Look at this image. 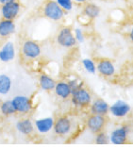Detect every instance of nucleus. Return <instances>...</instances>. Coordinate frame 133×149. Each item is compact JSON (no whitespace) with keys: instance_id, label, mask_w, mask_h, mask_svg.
<instances>
[{"instance_id":"nucleus-1","label":"nucleus","mask_w":133,"mask_h":149,"mask_svg":"<svg viewBox=\"0 0 133 149\" xmlns=\"http://www.w3.org/2000/svg\"><path fill=\"white\" fill-rule=\"evenodd\" d=\"M44 17L53 22H60L63 20L66 13L60 7L56 0H46L42 8Z\"/></svg>"},{"instance_id":"nucleus-2","label":"nucleus","mask_w":133,"mask_h":149,"mask_svg":"<svg viewBox=\"0 0 133 149\" xmlns=\"http://www.w3.org/2000/svg\"><path fill=\"white\" fill-rule=\"evenodd\" d=\"M71 103L75 108L77 109H85L88 108L90 104L92 103L93 97L90 91L84 87H81L79 89L76 90V91L72 92L71 97Z\"/></svg>"},{"instance_id":"nucleus-3","label":"nucleus","mask_w":133,"mask_h":149,"mask_svg":"<svg viewBox=\"0 0 133 149\" xmlns=\"http://www.w3.org/2000/svg\"><path fill=\"white\" fill-rule=\"evenodd\" d=\"M56 41L58 45L66 49L74 48L77 44V42L75 38V35H74V32H73V29L67 26H62L61 29L58 30Z\"/></svg>"},{"instance_id":"nucleus-4","label":"nucleus","mask_w":133,"mask_h":149,"mask_svg":"<svg viewBox=\"0 0 133 149\" xmlns=\"http://www.w3.org/2000/svg\"><path fill=\"white\" fill-rule=\"evenodd\" d=\"M130 127L127 124L115 127L109 134V143L114 146H123L127 143Z\"/></svg>"},{"instance_id":"nucleus-5","label":"nucleus","mask_w":133,"mask_h":149,"mask_svg":"<svg viewBox=\"0 0 133 149\" xmlns=\"http://www.w3.org/2000/svg\"><path fill=\"white\" fill-rule=\"evenodd\" d=\"M72 129H73V122L68 116L61 115L55 119L53 131L56 135L60 137L68 136L72 132Z\"/></svg>"},{"instance_id":"nucleus-6","label":"nucleus","mask_w":133,"mask_h":149,"mask_svg":"<svg viewBox=\"0 0 133 149\" xmlns=\"http://www.w3.org/2000/svg\"><path fill=\"white\" fill-rule=\"evenodd\" d=\"M21 52H22L23 57H24L26 60L33 61L41 56L42 48H41V45H39L36 41L26 40L22 44Z\"/></svg>"},{"instance_id":"nucleus-7","label":"nucleus","mask_w":133,"mask_h":149,"mask_svg":"<svg viewBox=\"0 0 133 149\" xmlns=\"http://www.w3.org/2000/svg\"><path fill=\"white\" fill-rule=\"evenodd\" d=\"M107 125V117L98 114H90L86 119V127L93 134L104 130Z\"/></svg>"},{"instance_id":"nucleus-8","label":"nucleus","mask_w":133,"mask_h":149,"mask_svg":"<svg viewBox=\"0 0 133 149\" xmlns=\"http://www.w3.org/2000/svg\"><path fill=\"white\" fill-rule=\"evenodd\" d=\"M11 102H13L16 113H20V114H29L33 109L32 101L29 96L16 95L11 99Z\"/></svg>"},{"instance_id":"nucleus-9","label":"nucleus","mask_w":133,"mask_h":149,"mask_svg":"<svg viewBox=\"0 0 133 149\" xmlns=\"http://www.w3.org/2000/svg\"><path fill=\"white\" fill-rule=\"evenodd\" d=\"M22 10L21 3L15 0V1L8 2L6 4H3L0 8V13L3 18L9 19V20H14L18 17L19 13Z\"/></svg>"},{"instance_id":"nucleus-10","label":"nucleus","mask_w":133,"mask_h":149,"mask_svg":"<svg viewBox=\"0 0 133 149\" xmlns=\"http://www.w3.org/2000/svg\"><path fill=\"white\" fill-rule=\"evenodd\" d=\"M131 111L130 105L124 100H116L114 103L109 106V112L111 115L115 118H125Z\"/></svg>"},{"instance_id":"nucleus-11","label":"nucleus","mask_w":133,"mask_h":149,"mask_svg":"<svg viewBox=\"0 0 133 149\" xmlns=\"http://www.w3.org/2000/svg\"><path fill=\"white\" fill-rule=\"evenodd\" d=\"M114 63L109 58H100L96 62V72L104 77H111L115 74Z\"/></svg>"},{"instance_id":"nucleus-12","label":"nucleus","mask_w":133,"mask_h":149,"mask_svg":"<svg viewBox=\"0 0 133 149\" xmlns=\"http://www.w3.org/2000/svg\"><path fill=\"white\" fill-rule=\"evenodd\" d=\"M91 114H98L107 116L109 112V105L107 101L102 98H96L92 100V103L89 106Z\"/></svg>"},{"instance_id":"nucleus-13","label":"nucleus","mask_w":133,"mask_h":149,"mask_svg":"<svg viewBox=\"0 0 133 149\" xmlns=\"http://www.w3.org/2000/svg\"><path fill=\"white\" fill-rule=\"evenodd\" d=\"M54 93L58 98H61L62 100H67L70 99V97H71L72 90L68 81L60 80L56 82V85H55L54 88Z\"/></svg>"},{"instance_id":"nucleus-14","label":"nucleus","mask_w":133,"mask_h":149,"mask_svg":"<svg viewBox=\"0 0 133 149\" xmlns=\"http://www.w3.org/2000/svg\"><path fill=\"white\" fill-rule=\"evenodd\" d=\"M55 119L53 117H44V118L37 119L34 122L35 129L40 134H46V133L53 130Z\"/></svg>"},{"instance_id":"nucleus-15","label":"nucleus","mask_w":133,"mask_h":149,"mask_svg":"<svg viewBox=\"0 0 133 149\" xmlns=\"http://www.w3.org/2000/svg\"><path fill=\"white\" fill-rule=\"evenodd\" d=\"M15 58V46L13 42H6L0 48V61L10 62Z\"/></svg>"},{"instance_id":"nucleus-16","label":"nucleus","mask_w":133,"mask_h":149,"mask_svg":"<svg viewBox=\"0 0 133 149\" xmlns=\"http://www.w3.org/2000/svg\"><path fill=\"white\" fill-rule=\"evenodd\" d=\"M101 13V9L98 5L95 3L87 2L83 4V9H82V14L88 20H95L97 17H99Z\"/></svg>"},{"instance_id":"nucleus-17","label":"nucleus","mask_w":133,"mask_h":149,"mask_svg":"<svg viewBox=\"0 0 133 149\" xmlns=\"http://www.w3.org/2000/svg\"><path fill=\"white\" fill-rule=\"evenodd\" d=\"M15 127L19 133L24 136H30L35 130L34 123L29 118H23L17 121Z\"/></svg>"},{"instance_id":"nucleus-18","label":"nucleus","mask_w":133,"mask_h":149,"mask_svg":"<svg viewBox=\"0 0 133 149\" xmlns=\"http://www.w3.org/2000/svg\"><path fill=\"white\" fill-rule=\"evenodd\" d=\"M16 29V26L14 24L13 20L3 18L0 20V37L7 38L13 34Z\"/></svg>"},{"instance_id":"nucleus-19","label":"nucleus","mask_w":133,"mask_h":149,"mask_svg":"<svg viewBox=\"0 0 133 149\" xmlns=\"http://www.w3.org/2000/svg\"><path fill=\"white\" fill-rule=\"evenodd\" d=\"M56 80L54 78L49 76L48 74L42 73L39 77V86L40 89L45 92H52L54 91L55 85H56Z\"/></svg>"},{"instance_id":"nucleus-20","label":"nucleus","mask_w":133,"mask_h":149,"mask_svg":"<svg viewBox=\"0 0 133 149\" xmlns=\"http://www.w3.org/2000/svg\"><path fill=\"white\" fill-rule=\"evenodd\" d=\"M13 87V80L6 74H0V95H8Z\"/></svg>"},{"instance_id":"nucleus-21","label":"nucleus","mask_w":133,"mask_h":149,"mask_svg":"<svg viewBox=\"0 0 133 149\" xmlns=\"http://www.w3.org/2000/svg\"><path fill=\"white\" fill-rule=\"evenodd\" d=\"M0 112L3 116L9 117L16 114V111L13 105L11 100H5L0 104Z\"/></svg>"},{"instance_id":"nucleus-22","label":"nucleus","mask_w":133,"mask_h":149,"mask_svg":"<svg viewBox=\"0 0 133 149\" xmlns=\"http://www.w3.org/2000/svg\"><path fill=\"white\" fill-rule=\"evenodd\" d=\"M81 64L83 66L84 70L88 74H93L96 73V63L92 58H83L81 61Z\"/></svg>"},{"instance_id":"nucleus-23","label":"nucleus","mask_w":133,"mask_h":149,"mask_svg":"<svg viewBox=\"0 0 133 149\" xmlns=\"http://www.w3.org/2000/svg\"><path fill=\"white\" fill-rule=\"evenodd\" d=\"M95 143L97 146H107L109 143V135H108L104 130L95 134Z\"/></svg>"},{"instance_id":"nucleus-24","label":"nucleus","mask_w":133,"mask_h":149,"mask_svg":"<svg viewBox=\"0 0 133 149\" xmlns=\"http://www.w3.org/2000/svg\"><path fill=\"white\" fill-rule=\"evenodd\" d=\"M56 1L65 13H70L74 9V3L75 2L73 0H56Z\"/></svg>"},{"instance_id":"nucleus-25","label":"nucleus","mask_w":133,"mask_h":149,"mask_svg":"<svg viewBox=\"0 0 133 149\" xmlns=\"http://www.w3.org/2000/svg\"><path fill=\"white\" fill-rule=\"evenodd\" d=\"M67 81H68V83L70 85V87H71L72 92L76 91V90L79 89L81 87H84V82L82 81L81 79H79V78H77V77H73V78H71V79H69Z\"/></svg>"},{"instance_id":"nucleus-26","label":"nucleus","mask_w":133,"mask_h":149,"mask_svg":"<svg viewBox=\"0 0 133 149\" xmlns=\"http://www.w3.org/2000/svg\"><path fill=\"white\" fill-rule=\"evenodd\" d=\"M73 32L77 42L82 44V42H85V34H84V31L82 30V29H80V27H76V29L73 30Z\"/></svg>"},{"instance_id":"nucleus-27","label":"nucleus","mask_w":133,"mask_h":149,"mask_svg":"<svg viewBox=\"0 0 133 149\" xmlns=\"http://www.w3.org/2000/svg\"><path fill=\"white\" fill-rule=\"evenodd\" d=\"M128 39H130V41L133 44V25L131 26V29L130 30V32H128Z\"/></svg>"},{"instance_id":"nucleus-28","label":"nucleus","mask_w":133,"mask_h":149,"mask_svg":"<svg viewBox=\"0 0 133 149\" xmlns=\"http://www.w3.org/2000/svg\"><path fill=\"white\" fill-rule=\"evenodd\" d=\"M73 1L77 4H79V5H83V4L87 3L89 0H73Z\"/></svg>"},{"instance_id":"nucleus-29","label":"nucleus","mask_w":133,"mask_h":149,"mask_svg":"<svg viewBox=\"0 0 133 149\" xmlns=\"http://www.w3.org/2000/svg\"><path fill=\"white\" fill-rule=\"evenodd\" d=\"M11 1H15V0H0V5H3V4H6L8 2H11Z\"/></svg>"},{"instance_id":"nucleus-30","label":"nucleus","mask_w":133,"mask_h":149,"mask_svg":"<svg viewBox=\"0 0 133 149\" xmlns=\"http://www.w3.org/2000/svg\"><path fill=\"white\" fill-rule=\"evenodd\" d=\"M0 104H1V100H0Z\"/></svg>"}]
</instances>
